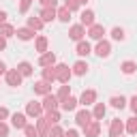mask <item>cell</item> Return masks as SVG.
Masks as SVG:
<instances>
[{
	"label": "cell",
	"mask_w": 137,
	"mask_h": 137,
	"mask_svg": "<svg viewBox=\"0 0 137 137\" xmlns=\"http://www.w3.org/2000/svg\"><path fill=\"white\" fill-rule=\"evenodd\" d=\"M13 120H15V124H19V127H21V124H24V118H21V116H15V118H13Z\"/></svg>",
	"instance_id": "1"
},
{
	"label": "cell",
	"mask_w": 137,
	"mask_h": 137,
	"mask_svg": "<svg viewBox=\"0 0 137 137\" xmlns=\"http://www.w3.org/2000/svg\"><path fill=\"white\" fill-rule=\"evenodd\" d=\"M79 54H88V45H79Z\"/></svg>",
	"instance_id": "2"
}]
</instances>
